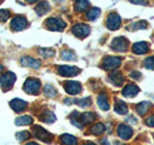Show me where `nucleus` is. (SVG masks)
Masks as SVG:
<instances>
[{
    "label": "nucleus",
    "instance_id": "79ce46f5",
    "mask_svg": "<svg viewBox=\"0 0 154 145\" xmlns=\"http://www.w3.org/2000/svg\"><path fill=\"white\" fill-rule=\"evenodd\" d=\"M83 145H95V144L93 143V142H87V143H85V144H83Z\"/></svg>",
    "mask_w": 154,
    "mask_h": 145
},
{
    "label": "nucleus",
    "instance_id": "9d476101",
    "mask_svg": "<svg viewBox=\"0 0 154 145\" xmlns=\"http://www.w3.org/2000/svg\"><path fill=\"white\" fill-rule=\"evenodd\" d=\"M65 90L70 95H77L82 91V86L78 81L69 80L65 83Z\"/></svg>",
    "mask_w": 154,
    "mask_h": 145
},
{
    "label": "nucleus",
    "instance_id": "a18cd8bd",
    "mask_svg": "<svg viewBox=\"0 0 154 145\" xmlns=\"http://www.w3.org/2000/svg\"><path fill=\"white\" fill-rule=\"evenodd\" d=\"M0 3H1V2H0Z\"/></svg>",
    "mask_w": 154,
    "mask_h": 145
},
{
    "label": "nucleus",
    "instance_id": "cd10ccee",
    "mask_svg": "<svg viewBox=\"0 0 154 145\" xmlns=\"http://www.w3.org/2000/svg\"><path fill=\"white\" fill-rule=\"evenodd\" d=\"M61 57H62V59H64L66 61H71V60L76 59V56L74 54V52L71 51V50H63L61 53Z\"/></svg>",
    "mask_w": 154,
    "mask_h": 145
},
{
    "label": "nucleus",
    "instance_id": "7c9ffc66",
    "mask_svg": "<svg viewBox=\"0 0 154 145\" xmlns=\"http://www.w3.org/2000/svg\"><path fill=\"white\" fill-rule=\"evenodd\" d=\"M16 137L18 141H24V140L28 139L30 137V133L27 130H22V132H18L16 134Z\"/></svg>",
    "mask_w": 154,
    "mask_h": 145
},
{
    "label": "nucleus",
    "instance_id": "4be33fe9",
    "mask_svg": "<svg viewBox=\"0 0 154 145\" xmlns=\"http://www.w3.org/2000/svg\"><path fill=\"white\" fill-rule=\"evenodd\" d=\"M17 126H27V125H31L33 123V118L31 116L28 115H23L20 117H17L14 121Z\"/></svg>",
    "mask_w": 154,
    "mask_h": 145
},
{
    "label": "nucleus",
    "instance_id": "a211bd4d",
    "mask_svg": "<svg viewBox=\"0 0 154 145\" xmlns=\"http://www.w3.org/2000/svg\"><path fill=\"white\" fill-rule=\"evenodd\" d=\"M61 143L63 145H77V138L69 134H64L60 137Z\"/></svg>",
    "mask_w": 154,
    "mask_h": 145
},
{
    "label": "nucleus",
    "instance_id": "f8f14e48",
    "mask_svg": "<svg viewBox=\"0 0 154 145\" xmlns=\"http://www.w3.org/2000/svg\"><path fill=\"white\" fill-rule=\"evenodd\" d=\"M118 134L119 135L120 138L126 140V139H129L132 137L133 130L130 128L129 126L122 124V125H119V128H118Z\"/></svg>",
    "mask_w": 154,
    "mask_h": 145
},
{
    "label": "nucleus",
    "instance_id": "dca6fc26",
    "mask_svg": "<svg viewBox=\"0 0 154 145\" xmlns=\"http://www.w3.org/2000/svg\"><path fill=\"white\" fill-rule=\"evenodd\" d=\"M139 87L134 85V84H129L127 86L124 87V89L122 90V95L126 98H133L139 93Z\"/></svg>",
    "mask_w": 154,
    "mask_h": 145
},
{
    "label": "nucleus",
    "instance_id": "c85d7f7f",
    "mask_svg": "<svg viewBox=\"0 0 154 145\" xmlns=\"http://www.w3.org/2000/svg\"><path fill=\"white\" fill-rule=\"evenodd\" d=\"M74 7L77 12H84L90 7V2L89 1H77L74 4Z\"/></svg>",
    "mask_w": 154,
    "mask_h": 145
},
{
    "label": "nucleus",
    "instance_id": "aec40b11",
    "mask_svg": "<svg viewBox=\"0 0 154 145\" xmlns=\"http://www.w3.org/2000/svg\"><path fill=\"white\" fill-rule=\"evenodd\" d=\"M97 104L98 106L102 110H108L110 108V105L108 103V98L104 93L100 94L97 98Z\"/></svg>",
    "mask_w": 154,
    "mask_h": 145
},
{
    "label": "nucleus",
    "instance_id": "6ab92c4d",
    "mask_svg": "<svg viewBox=\"0 0 154 145\" xmlns=\"http://www.w3.org/2000/svg\"><path fill=\"white\" fill-rule=\"evenodd\" d=\"M94 119H95V115L93 112H89V111L88 112H84L83 114L80 115V123L84 125L93 123Z\"/></svg>",
    "mask_w": 154,
    "mask_h": 145
},
{
    "label": "nucleus",
    "instance_id": "58836bf2",
    "mask_svg": "<svg viewBox=\"0 0 154 145\" xmlns=\"http://www.w3.org/2000/svg\"><path fill=\"white\" fill-rule=\"evenodd\" d=\"M127 121L129 123H131V124H136L137 123V119L135 118L134 116H130V118H128Z\"/></svg>",
    "mask_w": 154,
    "mask_h": 145
},
{
    "label": "nucleus",
    "instance_id": "37998d69",
    "mask_svg": "<svg viewBox=\"0 0 154 145\" xmlns=\"http://www.w3.org/2000/svg\"><path fill=\"white\" fill-rule=\"evenodd\" d=\"M2 71H3V66L0 64V72H2Z\"/></svg>",
    "mask_w": 154,
    "mask_h": 145
},
{
    "label": "nucleus",
    "instance_id": "393cba45",
    "mask_svg": "<svg viewBox=\"0 0 154 145\" xmlns=\"http://www.w3.org/2000/svg\"><path fill=\"white\" fill-rule=\"evenodd\" d=\"M152 105L150 102H142V103H140L138 105H137V111L140 115H143L146 114L149 108H150Z\"/></svg>",
    "mask_w": 154,
    "mask_h": 145
},
{
    "label": "nucleus",
    "instance_id": "e433bc0d",
    "mask_svg": "<svg viewBox=\"0 0 154 145\" xmlns=\"http://www.w3.org/2000/svg\"><path fill=\"white\" fill-rule=\"evenodd\" d=\"M146 123L149 126V127H154V115L149 116V117L146 120Z\"/></svg>",
    "mask_w": 154,
    "mask_h": 145
},
{
    "label": "nucleus",
    "instance_id": "c756f323",
    "mask_svg": "<svg viewBox=\"0 0 154 145\" xmlns=\"http://www.w3.org/2000/svg\"><path fill=\"white\" fill-rule=\"evenodd\" d=\"M100 14V9L98 8H91L90 11L87 13V18L90 21H94L95 18H97Z\"/></svg>",
    "mask_w": 154,
    "mask_h": 145
},
{
    "label": "nucleus",
    "instance_id": "a878e982",
    "mask_svg": "<svg viewBox=\"0 0 154 145\" xmlns=\"http://www.w3.org/2000/svg\"><path fill=\"white\" fill-rule=\"evenodd\" d=\"M43 93H45V95L48 97V98H54L57 95V90L52 85L47 84L45 86V88H43Z\"/></svg>",
    "mask_w": 154,
    "mask_h": 145
},
{
    "label": "nucleus",
    "instance_id": "ea45409f",
    "mask_svg": "<svg viewBox=\"0 0 154 145\" xmlns=\"http://www.w3.org/2000/svg\"><path fill=\"white\" fill-rule=\"evenodd\" d=\"M132 3H134V4H146V2H142V1H131Z\"/></svg>",
    "mask_w": 154,
    "mask_h": 145
},
{
    "label": "nucleus",
    "instance_id": "b1692460",
    "mask_svg": "<svg viewBox=\"0 0 154 145\" xmlns=\"http://www.w3.org/2000/svg\"><path fill=\"white\" fill-rule=\"evenodd\" d=\"M41 120L43 121L45 123H53L55 122L56 120V116L51 112L50 110H45L41 115Z\"/></svg>",
    "mask_w": 154,
    "mask_h": 145
},
{
    "label": "nucleus",
    "instance_id": "f704fd0d",
    "mask_svg": "<svg viewBox=\"0 0 154 145\" xmlns=\"http://www.w3.org/2000/svg\"><path fill=\"white\" fill-rule=\"evenodd\" d=\"M147 26V22L144 21H138V22H135L132 24V27L134 30H139V29H144L146 28Z\"/></svg>",
    "mask_w": 154,
    "mask_h": 145
},
{
    "label": "nucleus",
    "instance_id": "bb28decb",
    "mask_svg": "<svg viewBox=\"0 0 154 145\" xmlns=\"http://www.w3.org/2000/svg\"><path fill=\"white\" fill-rule=\"evenodd\" d=\"M91 133L93 134H95V135H99L102 134L104 130H105V126L102 124V123H97L94 125L93 127L91 128Z\"/></svg>",
    "mask_w": 154,
    "mask_h": 145
},
{
    "label": "nucleus",
    "instance_id": "412c9836",
    "mask_svg": "<svg viewBox=\"0 0 154 145\" xmlns=\"http://www.w3.org/2000/svg\"><path fill=\"white\" fill-rule=\"evenodd\" d=\"M35 10H36V12H37V14H38V16H42V14H46L50 10V5H49V3L45 2H45H41V3H38L37 5Z\"/></svg>",
    "mask_w": 154,
    "mask_h": 145
},
{
    "label": "nucleus",
    "instance_id": "c03bdc74",
    "mask_svg": "<svg viewBox=\"0 0 154 145\" xmlns=\"http://www.w3.org/2000/svg\"><path fill=\"white\" fill-rule=\"evenodd\" d=\"M153 137H154V134H153Z\"/></svg>",
    "mask_w": 154,
    "mask_h": 145
},
{
    "label": "nucleus",
    "instance_id": "20e7f679",
    "mask_svg": "<svg viewBox=\"0 0 154 145\" xmlns=\"http://www.w3.org/2000/svg\"><path fill=\"white\" fill-rule=\"evenodd\" d=\"M122 64V59L117 56H107L103 60L102 67L103 69L107 71H114L120 66Z\"/></svg>",
    "mask_w": 154,
    "mask_h": 145
},
{
    "label": "nucleus",
    "instance_id": "f257e3e1",
    "mask_svg": "<svg viewBox=\"0 0 154 145\" xmlns=\"http://www.w3.org/2000/svg\"><path fill=\"white\" fill-rule=\"evenodd\" d=\"M41 81L37 79H28L24 82L23 89L24 91L28 94L31 95H36L40 92L41 89Z\"/></svg>",
    "mask_w": 154,
    "mask_h": 145
},
{
    "label": "nucleus",
    "instance_id": "c9c22d12",
    "mask_svg": "<svg viewBox=\"0 0 154 145\" xmlns=\"http://www.w3.org/2000/svg\"><path fill=\"white\" fill-rule=\"evenodd\" d=\"M76 104L79 105L80 106H82V108H87V106H89L91 105V98L87 97V98L78 100V101H76Z\"/></svg>",
    "mask_w": 154,
    "mask_h": 145
},
{
    "label": "nucleus",
    "instance_id": "7ed1b4c3",
    "mask_svg": "<svg viewBox=\"0 0 154 145\" xmlns=\"http://www.w3.org/2000/svg\"><path fill=\"white\" fill-rule=\"evenodd\" d=\"M16 75L12 72H8L0 76V85H1L3 90L8 91L9 89H11L14 81H16Z\"/></svg>",
    "mask_w": 154,
    "mask_h": 145
},
{
    "label": "nucleus",
    "instance_id": "473e14b6",
    "mask_svg": "<svg viewBox=\"0 0 154 145\" xmlns=\"http://www.w3.org/2000/svg\"><path fill=\"white\" fill-rule=\"evenodd\" d=\"M11 16L9 10L7 9H0V22H5L8 21V18Z\"/></svg>",
    "mask_w": 154,
    "mask_h": 145
},
{
    "label": "nucleus",
    "instance_id": "1a4fd4ad",
    "mask_svg": "<svg viewBox=\"0 0 154 145\" xmlns=\"http://www.w3.org/2000/svg\"><path fill=\"white\" fill-rule=\"evenodd\" d=\"M120 22L122 21H120V17L119 14L116 13H111L108 16L106 24L110 30H117L120 26Z\"/></svg>",
    "mask_w": 154,
    "mask_h": 145
},
{
    "label": "nucleus",
    "instance_id": "2eb2a0df",
    "mask_svg": "<svg viewBox=\"0 0 154 145\" xmlns=\"http://www.w3.org/2000/svg\"><path fill=\"white\" fill-rule=\"evenodd\" d=\"M20 62H21V64L23 66L34 68V69H38V68L42 65V63H41L40 60H36V59H34V58H32L30 56H24V57H22Z\"/></svg>",
    "mask_w": 154,
    "mask_h": 145
},
{
    "label": "nucleus",
    "instance_id": "4468645a",
    "mask_svg": "<svg viewBox=\"0 0 154 145\" xmlns=\"http://www.w3.org/2000/svg\"><path fill=\"white\" fill-rule=\"evenodd\" d=\"M109 79L112 83L116 86H122L123 84L124 77L122 74L119 71H115L109 75Z\"/></svg>",
    "mask_w": 154,
    "mask_h": 145
},
{
    "label": "nucleus",
    "instance_id": "6e6552de",
    "mask_svg": "<svg viewBox=\"0 0 154 145\" xmlns=\"http://www.w3.org/2000/svg\"><path fill=\"white\" fill-rule=\"evenodd\" d=\"M91 28L85 23H78L72 27V32L78 38H85L90 34Z\"/></svg>",
    "mask_w": 154,
    "mask_h": 145
},
{
    "label": "nucleus",
    "instance_id": "ddd939ff",
    "mask_svg": "<svg viewBox=\"0 0 154 145\" xmlns=\"http://www.w3.org/2000/svg\"><path fill=\"white\" fill-rule=\"evenodd\" d=\"M27 102L20 100V99H14L10 102V106L16 111V112H20V111L25 110L27 108Z\"/></svg>",
    "mask_w": 154,
    "mask_h": 145
},
{
    "label": "nucleus",
    "instance_id": "2f4dec72",
    "mask_svg": "<svg viewBox=\"0 0 154 145\" xmlns=\"http://www.w3.org/2000/svg\"><path fill=\"white\" fill-rule=\"evenodd\" d=\"M38 52H40V54L42 56L45 57V58L52 57L55 54V51L53 50H50V48H41V50H38Z\"/></svg>",
    "mask_w": 154,
    "mask_h": 145
},
{
    "label": "nucleus",
    "instance_id": "f03ea898",
    "mask_svg": "<svg viewBox=\"0 0 154 145\" xmlns=\"http://www.w3.org/2000/svg\"><path fill=\"white\" fill-rule=\"evenodd\" d=\"M47 28L52 31H62L66 26V23L59 18H49L45 21Z\"/></svg>",
    "mask_w": 154,
    "mask_h": 145
},
{
    "label": "nucleus",
    "instance_id": "39448f33",
    "mask_svg": "<svg viewBox=\"0 0 154 145\" xmlns=\"http://www.w3.org/2000/svg\"><path fill=\"white\" fill-rule=\"evenodd\" d=\"M33 132H34V135L41 139L42 141H45L46 143H50L52 141V138H53V135L48 133L45 129H43L41 126H35L33 128Z\"/></svg>",
    "mask_w": 154,
    "mask_h": 145
},
{
    "label": "nucleus",
    "instance_id": "a19ab883",
    "mask_svg": "<svg viewBox=\"0 0 154 145\" xmlns=\"http://www.w3.org/2000/svg\"><path fill=\"white\" fill-rule=\"evenodd\" d=\"M26 145H38V144L36 142H28Z\"/></svg>",
    "mask_w": 154,
    "mask_h": 145
},
{
    "label": "nucleus",
    "instance_id": "f3484780",
    "mask_svg": "<svg viewBox=\"0 0 154 145\" xmlns=\"http://www.w3.org/2000/svg\"><path fill=\"white\" fill-rule=\"evenodd\" d=\"M132 48L136 54H143L148 50V45L146 42H138L134 44Z\"/></svg>",
    "mask_w": 154,
    "mask_h": 145
},
{
    "label": "nucleus",
    "instance_id": "9b49d317",
    "mask_svg": "<svg viewBox=\"0 0 154 145\" xmlns=\"http://www.w3.org/2000/svg\"><path fill=\"white\" fill-rule=\"evenodd\" d=\"M28 21L24 17H14L11 21V28L14 31H21L27 26Z\"/></svg>",
    "mask_w": 154,
    "mask_h": 145
},
{
    "label": "nucleus",
    "instance_id": "4c0bfd02",
    "mask_svg": "<svg viewBox=\"0 0 154 145\" xmlns=\"http://www.w3.org/2000/svg\"><path fill=\"white\" fill-rule=\"evenodd\" d=\"M141 72H138V71H133L131 74H130V76L132 77V79H139L140 77H141Z\"/></svg>",
    "mask_w": 154,
    "mask_h": 145
},
{
    "label": "nucleus",
    "instance_id": "423d86ee",
    "mask_svg": "<svg viewBox=\"0 0 154 145\" xmlns=\"http://www.w3.org/2000/svg\"><path fill=\"white\" fill-rule=\"evenodd\" d=\"M111 47L116 51H119V52L126 51L128 47V41L123 37L115 38L112 44H111Z\"/></svg>",
    "mask_w": 154,
    "mask_h": 145
},
{
    "label": "nucleus",
    "instance_id": "0eeeda50",
    "mask_svg": "<svg viewBox=\"0 0 154 145\" xmlns=\"http://www.w3.org/2000/svg\"><path fill=\"white\" fill-rule=\"evenodd\" d=\"M58 72L59 75L62 76H66V77H70V76H75L80 72V69L77 67L73 66H60L58 68Z\"/></svg>",
    "mask_w": 154,
    "mask_h": 145
},
{
    "label": "nucleus",
    "instance_id": "5701e85b",
    "mask_svg": "<svg viewBox=\"0 0 154 145\" xmlns=\"http://www.w3.org/2000/svg\"><path fill=\"white\" fill-rule=\"evenodd\" d=\"M115 111H116V112H118L119 114L127 113L128 108H127L126 104H125L124 102H122V101L118 100L117 102H116V104H115Z\"/></svg>",
    "mask_w": 154,
    "mask_h": 145
},
{
    "label": "nucleus",
    "instance_id": "72a5a7b5",
    "mask_svg": "<svg viewBox=\"0 0 154 145\" xmlns=\"http://www.w3.org/2000/svg\"><path fill=\"white\" fill-rule=\"evenodd\" d=\"M143 65L146 69L149 70H154V57L150 56V57H147L146 60L143 61Z\"/></svg>",
    "mask_w": 154,
    "mask_h": 145
}]
</instances>
